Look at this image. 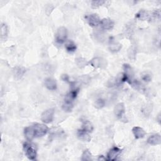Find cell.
I'll return each mask as SVG.
<instances>
[{
    "instance_id": "cell-25",
    "label": "cell",
    "mask_w": 161,
    "mask_h": 161,
    "mask_svg": "<svg viewBox=\"0 0 161 161\" xmlns=\"http://www.w3.org/2000/svg\"><path fill=\"white\" fill-rule=\"evenodd\" d=\"M94 106L97 109H102L105 106V101L102 98H98L95 101Z\"/></svg>"
},
{
    "instance_id": "cell-26",
    "label": "cell",
    "mask_w": 161,
    "mask_h": 161,
    "mask_svg": "<svg viewBox=\"0 0 161 161\" xmlns=\"http://www.w3.org/2000/svg\"><path fill=\"white\" fill-rule=\"evenodd\" d=\"M78 81L82 84H88L91 81V78L88 75H83L79 77Z\"/></svg>"
},
{
    "instance_id": "cell-10",
    "label": "cell",
    "mask_w": 161,
    "mask_h": 161,
    "mask_svg": "<svg viewBox=\"0 0 161 161\" xmlns=\"http://www.w3.org/2000/svg\"><path fill=\"white\" fill-rule=\"evenodd\" d=\"M147 143L152 145H159L161 143V137L159 133H155L151 135L147 139Z\"/></svg>"
},
{
    "instance_id": "cell-4",
    "label": "cell",
    "mask_w": 161,
    "mask_h": 161,
    "mask_svg": "<svg viewBox=\"0 0 161 161\" xmlns=\"http://www.w3.org/2000/svg\"><path fill=\"white\" fill-rule=\"evenodd\" d=\"M54 117V109H48L44 111L41 116V120L45 123H50L53 121Z\"/></svg>"
},
{
    "instance_id": "cell-12",
    "label": "cell",
    "mask_w": 161,
    "mask_h": 161,
    "mask_svg": "<svg viewBox=\"0 0 161 161\" xmlns=\"http://www.w3.org/2000/svg\"><path fill=\"white\" fill-rule=\"evenodd\" d=\"M132 132L136 139H140L144 138L146 134L145 130L140 127H134L132 128Z\"/></svg>"
},
{
    "instance_id": "cell-21",
    "label": "cell",
    "mask_w": 161,
    "mask_h": 161,
    "mask_svg": "<svg viewBox=\"0 0 161 161\" xmlns=\"http://www.w3.org/2000/svg\"><path fill=\"white\" fill-rule=\"evenodd\" d=\"M75 60H76L75 63L79 68H84V67H86V66H88L89 64V63L87 60H86V59L82 57L76 58Z\"/></svg>"
},
{
    "instance_id": "cell-16",
    "label": "cell",
    "mask_w": 161,
    "mask_h": 161,
    "mask_svg": "<svg viewBox=\"0 0 161 161\" xmlns=\"http://www.w3.org/2000/svg\"><path fill=\"white\" fill-rule=\"evenodd\" d=\"M89 64H91L93 67L95 68H98V67H102L103 66H106L103 63V60H102V59L100 57H94L93 58L90 63Z\"/></svg>"
},
{
    "instance_id": "cell-1",
    "label": "cell",
    "mask_w": 161,
    "mask_h": 161,
    "mask_svg": "<svg viewBox=\"0 0 161 161\" xmlns=\"http://www.w3.org/2000/svg\"><path fill=\"white\" fill-rule=\"evenodd\" d=\"M67 37V30L64 27H59L56 33V41L59 44H62L66 41Z\"/></svg>"
},
{
    "instance_id": "cell-5",
    "label": "cell",
    "mask_w": 161,
    "mask_h": 161,
    "mask_svg": "<svg viewBox=\"0 0 161 161\" xmlns=\"http://www.w3.org/2000/svg\"><path fill=\"white\" fill-rule=\"evenodd\" d=\"M122 150L117 147L111 148L107 154L108 160H115L118 155L121 154Z\"/></svg>"
},
{
    "instance_id": "cell-11",
    "label": "cell",
    "mask_w": 161,
    "mask_h": 161,
    "mask_svg": "<svg viewBox=\"0 0 161 161\" xmlns=\"http://www.w3.org/2000/svg\"><path fill=\"white\" fill-rule=\"evenodd\" d=\"M45 87L51 91H54L57 89V82L56 81L52 78H48L45 79Z\"/></svg>"
},
{
    "instance_id": "cell-7",
    "label": "cell",
    "mask_w": 161,
    "mask_h": 161,
    "mask_svg": "<svg viewBox=\"0 0 161 161\" xmlns=\"http://www.w3.org/2000/svg\"><path fill=\"white\" fill-rule=\"evenodd\" d=\"M123 70H124V74L127 76L128 81L127 82L130 84V82L134 79V72L132 67L128 64L123 65Z\"/></svg>"
},
{
    "instance_id": "cell-29",
    "label": "cell",
    "mask_w": 161,
    "mask_h": 161,
    "mask_svg": "<svg viewBox=\"0 0 161 161\" xmlns=\"http://www.w3.org/2000/svg\"><path fill=\"white\" fill-rule=\"evenodd\" d=\"M105 3V1H93L91 3V6L93 8L96 9L102 6Z\"/></svg>"
},
{
    "instance_id": "cell-18",
    "label": "cell",
    "mask_w": 161,
    "mask_h": 161,
    "mask_svg": "<svg viewBox=\"0 0 161 161\" xmlns=\"http://www.w3.org/2000/svg\"><path fill=\"white\" fill-rule=\"evenodd\" d=\"M121 48V44L117 42L113 41L110 42L109 45V51L112 52H117L120 51Z\"/></svg>"
},
{
    "instance_id": "cell-23",
    "label": "cell",
    "mask_w": 161,
    "mask_h": 161,
    "mask_svg": "<svg viewBox=\"0 0 161 161\" xmlns=\"http://www.w3.org/2000/svg\"><path fill=\"white\" fill-rule=\"evenodd\" d=\"M93 125L92 123L89 121H84L82 123V129L84 130V131L87 132L88 133H91L93 130Z\"/></svg>"
},
{
    "instance_id": "cell-28",
    "label": "cell",
    "mask_w": 161,
    "mask_h": 161,
    "mask_svg": "<svg viewBox=\"0 0 161 161\" xmlns=\"http://www.w3.org/2000/svg\"><path fill=\"white\" fill-rule=\"evenodd\" d=\"M141 78L142 79L146 82H150L152 80V76L151 74L148 73V72H144L142 74V75H141Z\"/></svg>"
},
{
    "instance_id": "cell-17",
    "label": "cell",
    "mask_w": 161,
    "mask_h": 161,
    "mask_svg": "<svg viewBox=\"0 0 161 161\" xmlns=\"http://www.w3.org/2000/svg\"><path fill=\"white\" fill-rule=\"evenodd\" d=\"M132 87L136 90H137L138 91L140 92V93H144L145 92L146 90H145V88H144V86L139 82L137 80H135V79H133L130 84Z\"/></svg>"
},
{
    "instance_id": "cell-30",
    "label": "cell",
    "mask_w": 161,
    "mask_h": 161,
    "mask_svg": "<svg viewBox=\"0 0 161 161\" xmlns=\"http://www.w3.org/2000/svg\"><path fill=\"white\" fill-rule=\"evenodd\" d=\"M108 87H113V86L117 85L116 78H111L108 81Z\"/></svg>"
},
{
    "instance_id": "cell-2",
    "label": "cell",
    "mask_w": 161,
    "mask_h": 161,
    "mask_svg": "<svg viewBox=\"0 0 161 161\" xmlns=\"http://www.w3.org/2000/svg\"><path fill=\"white\" fill-rule=\"evenodd\" d=\"M35 137H41L47 134L48 132V128L44 124H40V123H36L33 126Z\"/></svg>"
},
{
    "instance_id": "cell-3",
    "label": "cell",
    "mask_w": 161,
    "mask_h": 161,
    "mask_svg": "<svg viewBox=\"0 0 161 161\" xmlns=\"http://www.w3.org/2000/svg\"><path fill=\"white\" fill-rule=\"evenodd\" d=\"M23 150L26 156L30 160H35L36 157V151L35 148L30 144L26 142L23 144Z\"/></svg>"
},
{
    "instance_id": "cell-9",
    "label": "cell",
    "mask_w": 161,
    "mask_h": 161,
    "mask_svg": "<svg viewBox=\"0 0 161 161\" xmlns=\"http://www.w3.org/2000/svg\"><path fill=\"white\" fill-rule=\"evenodd\" d=\"M100 25L105 30H111L114 27V22L109 18H104L101 20Z\"/></svg>"
},
{
    "instance_id": "cell-6",
    "label": "cell",
    "mask_w": 161,
    "mask_h": 161,
    "mask_svg": "<svg viewBox=\"0 0 161 161\" xmlns=\"http://www.w3.org/2000/svg\"><path fill=\"white\" fill-rule=\"evenodd\" d=\"M86 19H87L88 23L91 27H95L98 26L99 25H100L101 20L97 14L93 13V14L90 15L89 16L86 17Z\"/></svg>"
},
{
    "instance_id": "cell-20",
    "label": "cell",
    "mask_w": 161,
    "mask_h": 161,
    "mask_svg": "<svg viewBox=\"0 0 161 161\" xmlns=\"http://www.w3.org/2000/svg\"><path fill=\"white\" fill-rule=\"evenodd\" d=\"M25 72H26L25 69L22 67H16L14 68L13 70L14 75L18 79L21 78L22 76L24 75V74L25 73Z\"/></svg>"
},
{
    "instance_id": "cell-24",
    "label": "cell",
    "mask_w": 161,
    "mask_h": 161,
    "mask_svg": "<svg viewBox=\"0 0 161 161\" xmlns=\"http://www.w3.org/2000/svg\"><path fill=\"white\" fill-rule=\"evenodd\" d=\"M73 107H74L73 102L64 100V104L63 105V109L65 111H66V112H70V111H72Z\"/></svg>"
},
{
    "instance_id": "cell-27",
    "label": "cell",
    "mask_w": 161,
    "mask_h": 161,
    "mask_svg": "<svg viewBox=\"0 0 161 161\" xmlns=\"http://www.w3.org/2000/svg\"><path fill=\"white\" fill-rule=\"evenodd\" d=\"M92 160V155L89 150H85L82 155V160Z\"/></svg>"
},
{
    "instance_id": "cell-8",
    "label": "cell",
    "mask_w": 161,
    "mask_h": 161,
    "mask_svg": "<svg viewBox=\"0 0 161 161\" xmlns=\"http://www.w3.org/2000/svg\"><path fill=\"white\" fill-rule=\"evenodd\" d=\"M125 112V107L124 104H123V103H118L115 106L114 114L117 118L118 119L121 118L123 115H124Z\"/></svg>"
},
{
    "instance_id": "cell-31",
    "label": "cell",
    "mask_w": 161,
    "mask_h": 161,
    "mask_svg": "<svg viewBox=\"0 0 161 161\" xmlns=\"http://www.w3.org/2000/svg\"><path fill=\"white\" fill-rule=\"evenodd\" d=\"M62 79H63L64 81H69V77L66 74H64L63 76H62Z\"/></svg>"
},
{
    "instance_id": "cell-19",
    "label": "cell",
    "mask_w": 161,
    "mask_h": 161,
    "mask_svg": "<svg viewBox=\"0 0 161 161\" xmlns=\"http://www.w3.org/2000/svg\"><path fill=\"white\" fill-rule=\"evenodd\" d=\"M65 48L66 49V51L69 53H72L74 52L76 50V45L74 44V42L72 40H69L67 41L66 44H65Z\"/></svg>"
},
{
    "instance_id": "cell-15",
    "label": "cell",
    "mask_w": 161,
    "mask_h": 161,
    "mask_svg": "<svg viewBox=\"0 0 161 161\" xmlns=\"http://www.w3.org/2000/svg\"><path fill=\"white\" fill-rule=\"evenodd\" d=\"M24 135H25V138L28 140L31 141L32 140H33V139L34 137H35L33 126L32 127H26L25 128Z\"/></svg>"
},
{
    "instance_id": "cell-22",
    "label": "cell",
    "mask_w": 161,
    "mask_h": 161,
    "mask_svg": "<svg viewBox=\"0 0 161 161\" xmlns=\"http://www.w3.org/2000/svg\"><path fill=\"white\" fill-rule=\"evenodd\" d=\"M8 27L5 23H2L1 25V39L3 41H5L8 36Z\"/></svg>"
},
{
    "instance_id": "cell-14",
    "label": "cell",
    "mask_w": 161,
    "mask_h": 161,
    "mask_svg": "<svg viewBox=\"0 0 161 161\" xmlns=\"http://www.w3.org/2000/svg\"><path fill=\"white\" fill-rule=\"evenodd\" d=\"M135 18L140 20H147L151 19V17L148 12L145 10H140L138 13L135 15Z\"/></svg>"
},
{
    "instance_id": "cell-13",
    "label": "cell",
    "mask_w": 161,
    "mask_h": 161,
    "mask_svg": "<svg viewBox=\"0 0 161 161\" xmlns=\"http://www.w3.org/2000/svg\"><path fill=\"white\" fill-rule=\"evenodd\" d=\"M89 133H90L84 131L82 129H81V130H79L78 131L77 135H78V137L79 140H81L83 142H90L91 140V138Z\"/></svg>"
}]
</instances>
